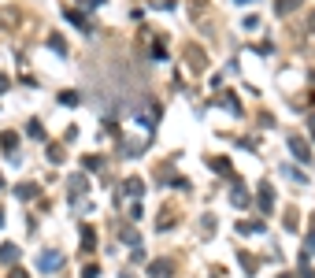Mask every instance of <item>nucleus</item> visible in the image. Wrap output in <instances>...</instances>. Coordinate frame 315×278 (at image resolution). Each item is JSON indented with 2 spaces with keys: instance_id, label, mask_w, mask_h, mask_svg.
<instances>
[{
  "instance_id": "nucleus-1",
  "label": "nucleus",
  "mask_w": 315,
  "mask_h": 278,
  "mask_svg": "<svg viewBox=\"0 0 315 278\" xmlns=\"http://www.w3.org/2000/svg\"><path fill=\"white\" fill-rule=\"evenodd\" d=\"M230 204L234 208H249V189H245V182H241V178H234V185H230Z\"/></svg>"
},
{
  "instance_id": "nucleus-2",
  "label": "nucleus",
  "mask_w": 315,
  "mask_h": 278,
  "mask_svg": "<svg viewBox=\"0 0 315 278\" xmlns=\"http://www.w3.org/2000/svg\"><path fill=\"white\" fill-rule=\"evenodd\" d=\"M59 263H63L59 253H41L37 256V271H45V275H49V271H59Z\"/></svg>"
},
{
  "instance_id": "nucleus-3",
  "label": "nucleus",
  "mask_w": 315,
  "mask_h": 278,
  "mask_svg": "<svg viewBox=\"0 0 315 278\" xmlns=\"http://www.w3.org/2000/svg\"><path fill=\"white\" fill-rule=\"evenodd\" d=\"M289 152L297 156L300 163H308V160H312V149L304 145V137H289Z\"/></svg>"
},
{
  "instance_id": "nucleus-4",
  "label": "nucleus",
  "mask_w": 315,
  "mask_h": 278,
  "mask_svg": "<svg viewBox=\"0 0 315 278\" xmlns=\"http://www.w3.org/2000/svg\"><path fill=\"white\" fill-rule=\"evenodd\" d=\"M234 230H237V234H245V237H252V234H263V223H260V219H241Z\"/></svg>"
},
{
  "instance_id": "nucleus-5",
  "label": "nucleus",
  "mask_w": 315,
  "mask_h": 278,
  "mask_svg": "<svg viewBox=\"0 0 315 278\" xmlns=\"http://www.w3.org/2000/svg\"><path fill=\"white\" fill-rule=\"evenodd\" d=\"M141 193H145L141 178H126V182H123V197H141Z\"/></svg>"
},
{
  "instance_id": "nucleus-6",
  "label": "nucleus",
  "mask_w": 315,
  "mask_h": 278,
  "mask_svg": "<svg viewBox=\"0 0 315 278\" xmlns=\"http://www.w3.org/2000/svg\"><path fill=\"white\" fill-rule=\"evenodd\" d=\"M271 208H274V193L267 182H260V211H271Z\"/></svg>"
},
{
  "instance_id": "nucleus-7",
  "label": "nucleus",
  "mask_w": 315,
  "mask_h": 278,
  "mask_svg": "<svg viewBox=\"0 0 315 278\" xmlns=\"http://www.w3.org/2000/svg\"><path fill=\"white\" fill-rule=\"evenodd\" d=\"M37 193H41V189H37L33 182H19L15 185V197H19V201H30V197H37Z\"/></svg>"
},
{
  "instance_id": "nucleus-8",
  "label": "nucleus",
  "mask_w": 315,
  "mask_h": 278,
  "mask_svg": "<svg viewBox=\"0 0 315 278\" xmlns=\"http://www.w3.org/2000/svg\"><path fill=\"white\" fill-rule=\"evenodd\" d=\"M149 275H152V278H167V275H171V260H156V263H149Z\"/></svg>"
},
{
  "instance_id": "nucleus-9",
  "label": "nucleus",
  "mask_w": 315,
  "mask_h": 278,
  "mask_svg": "<svg viewBox=\"0 0 315 278\" xmlns=\"http://www.w3.org/2000/svg\"><path fill=\"white\" fill-rule=\"evenodd\" d=\"M219 104H223L230 115H241V104H237V97H234V93H223V97H219Z\"/></svg>"
},
{
  "instance_id": "nucleus-10",
  "label": "nucleus",
  "mask_w": 315,
  "mask_h": 278,
  "mask_svg": "<svg viewBox=\"0 0 315 278\" xmlns=\"http://www.w3.org/2000/svg\"><path fill=\"white\" fill-rule=\"evenodd\" d=\"M63 15H67V19H71V23H75V26H78V30H82V34H89V19H85V15H78V11H71V8H67V11H63Z\"/></svg>"
},
{
  "instance_id": "nucleus-11",
  "label": "nucleus",
  "mask_w": 315,
  "mask_h": 278,
  "mask_svg": "<svg viewBox=\"0 0 315 278\" xmlns=\"http://www.w3.org/2000/svg\"><path fill=\"white\" fill-rule=\"evenodd\" d=\"M208 167H215V175H230V160H223V156H211V160H208Z\"/></svg>"
},
{
  "instance_id": "nucleus-12",
  "label": "nucleus",
  "mask_w": 315,
  "mask_h": 278,
  "mask_svg": "<svg viewBox=\"0 0 315 278\" xmlns=\"http://www.w3.org/2000/svg\"><path fill=\"white\" fill-rule=\"evenodd\" d=\"M300 8V0H274V11L278 15H289V11H297Z\"/></svg>"
},
{
  "instance_id": "nucleus-13",
  "label": "nucleus",
  "mask_w": 315,
  "mask_h": 278,
  "mask_svg": "<svg viewBox=\"0 0 315 278\" xmlns=\"http://www.w3.org/2000/svg\"><path fill=\"white\" fill-rule=\"evenodd\" d=\"M0 145H4V152H8V156H15V145H19V137L8 130V134H0Z\"/></svg>"
},
{
  "instance_id": "nucleus-14",
  "label": "nucleus",
  "mask_w": 315,
  "mask_h": 278,
  "mask_svg": "<svg viewBox=\"0 0 315 278\" xmlns=\"http://www.w3.org/2000/svg\"><path fill=\"white\" fill-rule=\"evenodd\" d=\"M15 256H19V249H15V245H0V260H4V263H11V260H15Z\"/></svg>"
},
{
  "instance_id": "nucleus-15",
  "label": "nucleus",
  "mask_w": 315,
  "mask_h": 278,
  "mask_svg": "<svg viewBox=\"0 0 315 278\" xmlns=\"http://www.w3.org/2000/svg\"><path fill=\"white\" fill-rule=\"evenodd\" d=\"M49 45H52V49L59 52V56H67V41H63L59 34H52V37H49Z\"/></svg>"
},
{
  "instance_id": "nucleus-16",
  "label": "nucleus",
  "mask_w": 315,
  "mask_h": 278,
  "mask_svg": "<svg viewBox=\"0 0 315 278\" xmlns=\"http://www.w3.org/2000/svg\"><path fill=\"white\" fill-rule=\"evenodd\" d=\"M93 245H97V234L89 227H82V249H93Z\"/></svg>"
},
{
  "instance_id": "nucleus-17",
  "label": "nucleus",
  "mask_w": 315,
  "mask_h": 278,
  "mask_svg": "<svg viewBox=\"0 0 315 278\" xmlns=\"http://www.w3.org/2000/svg\"><path fill=\"white\" fill-rule=\"evenodd\" d=\"M59 104H67V108H75V104H78V93H71V89H67V93H59Z\"/></svg>"
},
{
  "instance_id": "nucleus-18",
  "label": "nucleus",
  "mask_w": 315,
  "mask_h": 278,
  "mask_svg": "<svg viewBox=\"0 0 315 278\" xmlns=\"http://www.w3.org/2000/svg\"><path fill=\"white\" fill-rule=\"evenodd\" d=\"M241 26H245V30H256L260 19H256V15H245V19H241Z\"/></svg>"
},
{
  "instance_id": "nucleus-19",
  "label": "nucleus",
  "mask_w": 315,
  "mask_h": 278,
  "mask_svg": "<svg viewBox=\"0 0 315 278\" xmlns=\"http://www.w3.org/2000/svg\"><path fill=\"white\" fill-rule=\"evenodd\" d=\"M312 253H315V230L308 234V241H304V256H312Z\"/></svg>"
},
{
  "instance_id": "nucleus-20",
  "label": "nucleus",
  "mask_w": 315,
  "mask_h": 278,
  "mask_svg": "<svg viewBox=\"0 0 315 278\" xmlns=\"http://www.w3.org/2000/svg\"><path fill=\"white\" fill-rule=\"evenodd\" d=\"M49 160L52 163H63V149H49Z\"/></svg>"
},
{
  "instance_id": "nucleus-21",
  "label": "nucleus",
  "mask_w": 315,
  "mask_h": 278,
  "mask_svg": "<svg viewBox=\"0 0 315 278\" xmlns=\"http://www.w3.org/2000/svg\"><path fill=\"white\" fill-rule=\"evenodd\" d=\"M100 163H104V160H100V156H85V167H89V171H97Z\"/></svg>"
},
{
  "instance_id": "nucleus-22",
  "label": "nucleus",
  "mask_w": 315,
  "mask_h": 278,
  "mask_svg": "<svg viewBox=\"0 0 315 278\" xmlns=\"http://www.w3.org/2000/svg\"><path fill=\"white\" fill-rule=\"evenodd\" d=\"M82 278H97V267H85V271H82Z\"/></svg>"
},
{
  "instance_id": "nucleus-23",
  "label": "nucleus",
  "mask_w": 315,
  "mask_h": 278,
  "mask_svg": "<svg viewBox=\"0 0 315 278\" xmlns=\"http://www.w3.org/2000/svg\"><path fill=\"white\" fill-rule=\"evenodd\" d=\"M8 278H26V271H19V267H15V271L8 275Z\"/></svg>"
},
{
  "instance_id": "nucleus-24",
  "label": "nucleus",
  "mask_w": 315,
  "mask_h": 278,
  "mask_svg": "<svg viewBox=\"0 0 315 278\" xmlns=\"http://www.w3.org/2000/svg\"><path fill=\"white\" fill-rule=\"evenodd\" d=\"M308 30H312V34H315V11H312V19H308Z\"/></svg>"
},
{
  "instance_id": "nucleus-25",
  "label": "nucleus",
  "mask_w": 315,
  "mask_h": 278,
  "mask_svg": "<svg viewBox=\"0 0 315 278\" xmlns=\"http://www.w3.org/2000/svg\"><path fill=\"white\" fill-rule=\"evenodd\" d=\"M308 130H312V137H315V115H312V119H308Z\"/></svg>"
},
{
  "instance_id": "nucleus-26",
  "label": "nucleus",
  "mask_w": 315,
  "mask_h": 278,
  "mask_svg": "<svg viewBox=\"0 0 315 278\" xmlns=\"http://www.w3.org/2000/svg\"><path fill=\"white\" fill-rule=\"evenodd\" d=\"M4 89H8V78H4V75H0V93H4Z\"/></svg>"
},
{
  "instance_id": "nucleus-27",
  "label": "nucleus",
  "mask_w": 315,
  "mask_h": 278,
  "mask_svg": "<svg viewBox=\"0 0 315 278\" xmlns=\"http://www.w3.org/2000/svg\"><path fill=\"white\" fill-rule=\"evenodd\" d=\"M234 4H249V0H234Z\"/></svg>"
},
{
  "instance_id": "nucleus-28",
  "label": "nucleus",
  "mask_w": 315,
  "mask_h": 278,
  "mask_svg": "<svg viewBox=\"0 0 315 278\" xmlns=\"http://www.w3.org/2000/svg\"><path fill=\"white\" fill-rule=\"evenodd\" d=\"M0 189H4V175H0Z\"/></svg>"
},
{
  "instance_id": "nucleus-29",
  "label": "nucleus",
  "mask_w": 315,
  "mask_h": 278,
  "mask_svg": "<svg viewBox=\"0 0 315 278\" xmlns=\"http://www.w3.org/2000/svg\"><path fill=\"white\" fill-rule=\"evenodd\" d=\"M282 278H293V275H282Z\"/></svg>"
},
{
  "instance_id": "nucleus-30",
  "label": "nucleus",
  "mask_w": 315,
  "mask_h": 278,
  "mask_svg": "<svg viewBox=\"0 0 315 278\" xmlns=\"http://www.w3.org/2000/svg\"><path fill=\"white\" fill-rule=\"evenodd\" d=\"M0 223H4V215H0Z\"/></svg>"
}]
</instances>
